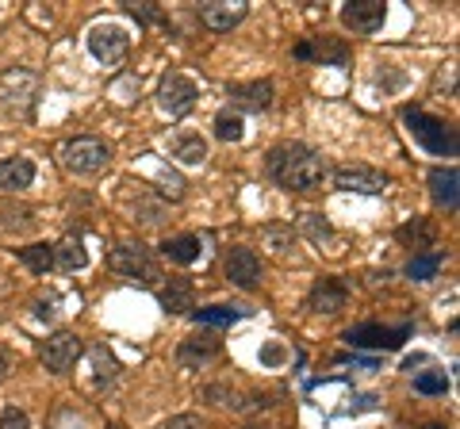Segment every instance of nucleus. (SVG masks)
Wrapping results in <instances>:
<instances>
[{"label":"nucleus","mask_w":460,"mask_h":429,"mask_svg":"<svg viewBox=\"0 0 460 429\" xmlns=\"http://www.w3.org/2000/svg\"><path fill=\"white\" fill-rule=\"evenodd\" d=\"M269 177L284 184L288 192H314L330 177V165L323 153L299 146V142H288V146H277L269 153Z\"/></svg>","instance_id":"nucleus-1"},{"label":"nucleus","mask_w":460,"mask_h":429,"mask_svg":"<svg viewBox=\"0 0 460 429\" xmlns=\"http://www.w3.org/2000/svg\"><path fill=\"white\" fill-rule=\"evenodd\" d=\"M39 96V74L35 69H4L0 74V108L8 111V116H27Z\"/></svg>","instance_id":"nucleus-2"},{"label":"nucleus","mask_w":460,"mask_h":429,"mask_svg":"<svg viewBox=\"0 0 460 429\" xmlns=\"http://www.w3.org/2000/svg\"><path fill=\"white\" fill-rule=\"evenodd\" d=\"M111 162V146L104 138H93V135H81V138H69L62 146V165L77 177H89L100 173Z\"/></svg>","instance_id":"nucleus-3"},{"label":"nucleus","mask_w":460,"mask_h":429,"mask_svg":"<svg viewBox=\"0 0 460 429\" xmlns=\"http://www.w3.org/2000/svg\"><path fill=\"white\" fill-rule=\"evenodd\" d=\"M131 50V31L123 23H96L89 31V54L100 62V66H119Z\"/></svg>","instance_id":"nucleus-4"},{"label":"nucleus","mask_w":460,"mask_h":429,"mask_svg":"<svg viewBox=\"0 0 460 429\" xmlns=\"http://www.w3.org/2000/svg\"><path fill=\"white\" fill-rule=\"evenodd\" d=\"M407 131L414 135V142H422L429 153H453L456 150L453 127L434 119V116H422V111H411V116H407Z\"/></svg>","instance_id":"nucleus-5"},{"label":"nucleus","mask_w":460,"mask_h":429,"mask_svg":"<svg viewBox=\"0 0 460 429\" xmlns=\"http://www.w3.org/2000/svg\"><path fill=\"white\" fill-rule=\"evenodd\" d=\"M81 337L77 334H69V330H58L50 334L47 341H42V349H39V361L47 364L50 372H69L77 361H81Z\"/></svg>","instance_id":"nucleus-6"},{"label":"nucleus","mask_w":460,"mask_h":429,"mask_svg":"<svg viewBox=\"0 0 460 429\" xmlns=\"http://www.w3.org/2000/svg\"><path fill=\"white\" fill-rule=\"evenodd\" d=\"M196 96H199V89H196V81L192 77H184V74H169L165 81H162V89H157V108L165 111V116H184L192 104H196Z\"/></svg>","instance_id":"nucleus-7"},{"label":"nucleus","mask_w":460,"mask_h":429,"mask_svg":"<svg viewBox=\"0 0 460 429\" xmlns=\"http://www.w3.org/2000/svg\"><path fill=\"white\" fill-rule=\"evenodd\" d=\"M387 20V4L384 0H353V4L341 8V23L349 27L353 35H376Z\"/></svg>","instance_id":"nucleus-8"},{"label":"nucleus","mask_w":460,"mask_h":429,"mask_svg":"<svg viewBox=\"0 0 460 429\" xmlns=\"http://www.w3.org/2000/svg\"><path fill=\"white\" fill-rule=\"evenodd\" d=\"M108 268H115V273H123V276H146V280H162L157 276V265H154V257L146 246H115L108 253Z\"/></svg>","instance_id":"nucleus-9"},{"label":"nucleus","mask_w":460,"mask_h":429,"mask_svg":"<svg viewBox=\"0 0 460 429\" xmlns=\"http://www.w3.org/2000/svg\"><path fill=\"white\" fill-rule=\"evenodd\" d=\"M334 184L341 192H361V196H380V192H387V180L380 169H368V165H345V169H338L334 173Z\"/></svg>","instance_id":"nucleus-10"},{"label":"nucleus","mask_w":460,"mask_h":429,"mask_svg":"<svg viewBox=\"0 0 460 429\" xmlns=\"http://www.w3.org/2000/svg\"><path fill=\"white\" fill-rule=\"evenodd\" d=\"M223 273L234 288H253V284L261 280V257H257L253 250H246V246H234V250H226Z\"/></svg>","instance_id":"nucleus-11"},{"label":"nucleus","mask_w":460,"mask_h":429,"mask_svg":"<svg viewBox=\"0 0 460 429\" xmlns=\"http://www.w3.org/2000/svg\"><path fill=\"white\" fill-rule=\"evenodd\" d=\"M407 337H411L407 326H399V330H387V326H376V322L357 326V330L345 334L349 346H361V349H399Z\"/></svg>","instance_id":"nucleus-12"},{"label":"nucleus","mask_w":460,"mask_h":429,"mask_svg":"<svg viewBox=\"0 0 460 429\" xmlns=\"http://www.w3.org/2000/svg\"><path fill=\"white\" fill-rule=\"evenodd\" d=\"M199 20L211 31H230L234 23L246 20V0H215V4H204L199 8Z\"/></svg>","instance_id":"nucleus-13"},{"label":"nucleus","mask_w":460,"mask_h":429,"mask_svg":"<svg viewBox=\"0 0 460 429\" xmlns=\"http://www.w3.org/2000/svg\"><path fill=\"white\" fill-rule=\"evenodd\" d=\"M345 299H349V292H345V284L341 280H319L311 288V295H307V307L314 311V314H338L341 307H345Z\"/></svg>","instance_id":"nucleus-14"},{"label":"nucleus","mask_w":460,"mask_h":429,"mask_svg":"<svg viewBox=\"0 0 460 429\" xmlns=\"http://www.w3.org/2000/svg\"><path fill=\"white\" fill-rule=\"evenodd\" d=\"M35 184V162L31 157H4L0 162V188L4 192H23Z\"/></svg>","instance_id":"nucleus-15"},{"label":"nucleus","mask_w":460,"mask_h":429,"mask_svg":"<svg viewBox=\"0 0 460 429\" xmlns=\"http://www.w3.org/2000/svg\"><path fill=\"white\" fill-rule=\"evenodd\" d=\"M211 356H219V337L215 334H192L189 341H181L177 361H181V368H199V364H208Z\"/></svg>","instance_id":"nucleus-16"},{"label":"nucleus","mask_w":460,"mask_h":429,"mask_svg":"<svg viewBox=\"0 0 460 429\" xmlns=\"http://www.w3.org/2000/svg\"><path fill=\"white\" fill-rule=\"evenodd\" d=\"M304 234H307L319 250H326V253H341V238L334 234V226H330L323 214H314V211L304 214Z\"/></svg>","instance_id":"nucleus-17"},{"label":"nucleus","mask_w":460,"mask_h":429,"mask_svg":"<svg viewBox=\"0 0 460 429\" xmlns=\"http://www.w3.org/2000/svg\"><path fill=\"white\" fill-rule=\"evenodd\" d=\"M54 265L62 268V273H81L84 265H89V250H84L81 238H66L54 246Z\"/></svg>","instance_id":"nucleus-18"},{"label":"nucleus","mask_w":460,"mask_h":429,"mask_svg":"<svg viewBox=\"0 0 460 429\" xmlns=\"http://www.w3.org/2000/svg\"><path fill=\"white\" fill-rule=\"evenodd\" d=\"M261 238H265V250L272 257H292L296 253V231H292V223H269L265 231H261Z\"/></svg>","instance_id":"nucleus-19"},{"label":"nucleus","mask_w":460,"mask_h":429,"mask_svg":"<svg viewBox=\"0 0 460 429\" xmlns=\"http://www.w3.org/2000/svg\"><path fill=\"white\" fill-rule=\"evenodd\" d=\"M172 157H177V165H204L208 162V138H199V135H181L177 142H172Z\"/></svg>","instance_id":"nucleus-20"},{"label":"nucleus","mask_w":460,"mask_h":429,"mask_svg":"<svg viewBox=\"0 0 460 429\" xmlns=\"http://www.w3.org/2000/svg\"><path fill=\"white\" fill-rule=\"evenodd\" d=\"M157 295H162V307L169 314H189V311H196L192 307V284L189 280H169Z\"/></svg>","instance_id":"nucleus-21"},{"label":"nucleus","mask_w":460,"mask_h":429,"mask_svg":"<svg viewBox=\"0 0 460 429\" xmlns=\"http://www.w3.org/2000/svg\"><path fill=\"white\" fill-rule=\"evenodd\" d=\"M234 104L250 108V111H265L272 104V84L269 81H253V84H238L234 89Z\"/></svg>","instance_id":"nucleus-22"},{"label":"nucleus","mask_w":460,"mask_h":429,"mask_svg":"<svg viewBox=\"0 0 460 429\" xmlns=\"http://www.w3.org/2000/svg\"><path fill=\"white\" fill-rule=\"evenodd\" d=\"M208 398L215 407H223V410H250L257 407V398L246 395V391H238V388H226V383H211L208 388Z\"/></svg>","instance_id":"nucleus-23"},{"label":"nucleus","mask_w":460,"mask_h":429,"mask_svg":"<svg viewBox=\"0 0 460 429\" xmlns=\"http://www.w3.org/2000/svg\"><path fill=\"white\" fill-rule=\"evenodd\" d=\"M429 188H434V199L445 207H456V169H434L429 173Z\"/></svg>","instance_id":"nucleus-24"},{"label":"nucleus","mask_w":460,"mask_h":429,"mask_svg":"<svg viewBox=\"0 0 460 429\" xmlns=\"http://www.w3.org/2000/svg\"><path fill=\"white\" fill-rule=\"evenodd\" d=\"M162 253L169 257V261H177V265H192L196 257H199V238L196 234H181V238H169Z\"/></svg>","instance_id":"nucleus-25"},{"label":"nucleus","mask_w":460,"mask_h":429,"mask_svg":"<svg viewBox=\"0 0 460 429\" xmlns=\"http://www.w3.org/2000/svg\"><path fill=\"white\" fill-rule=\"evenodd\" d=\"M89 361H93V380H96V388H104V383H111L115 376H119V364H115V356L108 353V346H96L89 353Z\"/></svg>","instance_id":"nucleus-26"},{"label":"nucleus","mask_w":460,"mask_h":429,"mask_svg":"<svg viewBox=\"0 0 460 429\" xmlns=\"http://www.w3.org/2000/svg\"><path fill=\"white\" fill-rule=\"evenodd\" d=\"M192 314H196L199 326H230V322H238L242 314H246V307H223V303H215V307H199Z\"/></svg>","instance_id":"nucleus-27"},{"label":"nucleus","mask_w":460,"mask_h":429,"mask_svg":"<svg viewBox=\"0 0 460 429\" xmlns=\"http://www.w3.org/2000/svg\"><path fill=\"white\" fill-rule=\"evenodd\" d=\"M242 135H246V123H242V116H230V111L215 116V138H219V142H242Z\"/></svg>","instance_id":"nucleus-28"},{"label":"nucleus","mask_w":460,"mask_h":429,"mask_svg":"<svg viewBox=\"0 0 460 429\" xmlns=\"http://www.w3.org/2000/svg\"><path fill=\"white\" fill-rule=\"evenodd\" d=\"M438 268H441V253H422V257H414V261L407 265V276L411 280H434Z\"/></svg>","instance_id":"nucleus-29"},{"label":"nucleus","mask_w":460,"mask_h":429,"mask_svg":"<svg viewBox=\"0 0 460 429\" xmlns=\"http://www.w3.org/2000/svg\"><path fill=\"white\" fill-rule=\"evenodd\" d=\"M20 257H23L27 268H35V273L54 268V246H27V250H20Z\"/></svg>","instance_id":"nucleus-30"},{"label":"nucleus","mask_w":460,"mask_h":429,"mask_svg":"<svg viewBox=\"0 0 460 429\" xmlns=\"http://www.w3.org/2000/svg\"><path fill=\"white\" fill-rule=\"evenodd\" d=\"M414 391L445 395V391H449V376H445V372H419V376H414Z\"/></svg>","instance_id":"nucleus-31"},{"label":"nucleus","mask_w":460,"mask_h":429,"mask_svg":"<svg viewBox=\"0 0 460 429\" xmlns=\"http://www.w3.org/2000/svg\"><path fill=\"white\" fill-rule=\"evenodd\" d=\"M399 241H414V246L426 250L429 241H434V226H429V223H407L399 231Z\"/></svg>","instance_id":"nucleus-32"},{"label":"nucleus","mask_w":460,"mask_h":429,"mask_svg":"<svg viewBox=\"0 0 460 429\" xmlns=\"http://www.w3.org/2000/svg\"><path fill=\"white\" fill-rule=\"evenodd\" d=\"M0 429H31V418H27L20 407H8L0 414Z\"/></svg>","instance_id":"nucleus-33"},{"label":"nucleus","mask_w":460,"mask_h":429,"mask_svg":"<svg viewBox=\"0 0 460 429\" xmlns=\"http://www.w3.org/2000/svg\"><path fill=\"white\" fill-rule=\"evenodd\" d=\"M162 429H208V422L196 418V414H177V418L162 422Z\"/></svg>","instance_id":"nucleus-34"},{"label":"nucleus","mask_w":460,"mask_h":429,"mask_svg":"<svg viewBox=\"0 0 460 429\" xmlns=\"http://www.w3.org/2000/svg\"><path fill=\"white\" fill-rule=\"evenodd\" d=\"M261 361H265V364H280V361H284V349L277 346V341H269V346L261 349Z\"/></svg>","instance_id":"nucleus-35"},{"label":"nucleus","mask_w":460,"mask_h":429,"mask_svg":"<svg viewBox=\"0 0 460 429\" xmlns=\"http://www.w3.org/2000/svg\"><path fill=\"white\" fill-rule=\"evenodd\" d=\"M8 376V361H4V356H0V380H4Z\"/></svg>","instance_id":"nucleus-36"},{"label":"nucleus","mask_w":460,"mask_h":429,"mask_svg":"<svg viewBox=\"0 0 460 429\" xmlns=\"http://www.w3.org/2000/svg\"><path fill=\"white\" fill-rule=\"evenodd\" d=\"M426 429H441V425H426Z\"/></svg>","instance_id":"nucleus-37"}]
</instances>
